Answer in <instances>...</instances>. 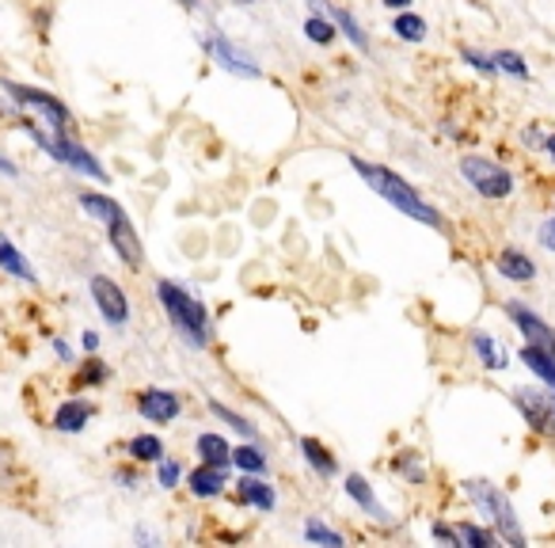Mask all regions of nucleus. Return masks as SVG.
Masks as SVG:
<instances>
[{"label": "nucleus", "mask_w": 555, "mask_h": 548, "mask_svg": "<svg viewBox=\"0 0 555 548\" xmlns=\"http://www.w3.org/2000/svg\"><path fill=\"white\" fill-rule=\"evenodd\" d=\"M232 464H236L240 472H255V476H262L267 472V464H270V457L259 449V442H240L236 449H232Z\"/></svg>", "instance_id": "5701e85b"}, {"label": "nucleus", "mask_w": 555, "mask_h": 548, "mask_svg": "<svg viewBox=\"0 0 555 548\" xmlns=\"http://www.w3.org/2000/svg\"><path fill=\"white\" fill-rule=\"evenodd\" d=\"M544 153L555 161V133H547V138H544Z\"/></svg>", "instance_id": "37998d69"}, {"label": "nucleus", "mask_w": 555, "mask_h": 548, "mask_svg": "<svg viewBox=\"0 0 555 548\" xmlns=\"http://www.w3.org/2000/svg\"><path fill=\"white\" fill-rule=\"evenodd\" d=\"M138 411H141V419L164 426V423H171V419H179L183 400H179V393H171V388H145V393H138Z\"/></svg>", "instance_id": "9b49d317"}, {"label": "nucleus", "mask_w": 555, "mask_h": 548, "mask_svg": "<svg viewBox=\"0 0 555 548\" xmlns=\"http://www.w3.org/2000/svg\"><path fill=\"white\" fill-rule=\"evenodd\" d=\"M301 457L312 464V472H317V476H324V480H332L335 472H339V461H335V454L320 438H301Z\"/></svg>", "instance_id": "a211bd4d"}, {"label": "nucleus", "mask_w": 555, "mask_h": 548, "mask_svg": "<svg viewBox=\"0 0 555 548\" xmlns=\"http://www.w3.org/2000/svg\"><path fill=\"white\" fill-rule=\"evenodd\" d=\"M0 270H9L12 279L27 282V286H39V275H35V267L27 263V255L20 252L4 232H0Z\"/></svg>", "instance_id": "2eb2a0df"}, {"label": "nucleus", "mask_w": 555, "mask_h": 548, "mask_svg": "<svg viewBox=\"0 0 555 548\" xmlns=\"http://www.w3.org/2000/svg\"><path fill=\"white\" fill-rule=\"evenodd\" d=\"M107 237H111V252H115L130 270H141V263H145V247H141V237H138V229H133V221H130L126 209L115 217V221H107Z\"/></svg>", "instance_id": "1a4fd4ad"}, {"label": "nucleus", "mask_w": 555, "mask_h": 548, "mask_svg": "<svg viewBox=\"0 0 555 548\" xmlns=\"http://www.w3.org/2000/svg\"><path fill=\"white\" fill-rule=\"evenodd\" d=\"M396 472H400V476H408L411 484H423V480H426V469L418 464L415 454H400V457H396Z\"/></svg>", "instance_id": "72a5a7b5"}, {"label": "nucleus", "mask_w": 555, "mask_h": 548, "mask_svg": "<svg viewBox=\"0 0 555 548\" xmlns=\"http://www.w3.org/2000/svg\"><path fill=\"white\" fill-rule=\"evenodd\" d=\"M434 540H441V545H453V548H461V533L456 530H449V525H434Z\"/></svg>", "instance_id": "e433bc0d"}, {"label": "nucleus", "mask_w": 555, "mask_h": 548, "mask_svg": "<svg viewBox=\"0 0 555 548\" xmlns=\"http://www.w3.org/2000/svg\"><path fill=\"white\" fill-rule=\"evenodd\" d=\"M347 495L358 502V507L365 510V514H373V518H380V522H388V510L377 502V495H373V484L365 476H358V472H350L347 476Z\"/></svg>", "instance_id": "6ab92c4d"}, {"label": "nucleus", "mask_w": 555, "mask_h": 548, "mask_svg": "<svg viewBox=\"0 0 555 548\" xmlns=\"http://www.w3.org/2000/svg\"><path fill=\"white\" fill-rule=\"evenodd\" d=\"M472 351H476L479 362H483L487 370H506V351H502L499 343H494L487 332H476V335H472Z\"/></svg>", "instance_id": "b1692460"}, {"label": "nucleus", "mask_w": 555, "mask_h": 548, "mask_svg": "<svg viewBox=\"0 0 555 548\" xmlns=\"http://www.w3.org/2000/svg\"><path fill=\"white\" fill-rule=\"evenodd\" d=\"M521 362L529 366V370L537 373L547 388H555V351H544V347H537V343H525Z\"/></svg>", "instance_id": "aec40b11"}, {"label": "nucleus", "mask_w": 555, "mask_h": 548, "mask_svg": "<svg viewBox=\"0 0 555 548\" xmlns=\"http://www.w3.org/2000/svg\"><path fill=\"white\" fill-rule=\"evenodd\" d=\"M456 533H461V545H472V548H491L494 545V533L479 530V525H472V522H461L456 525Z\"/></svg>", "instance_id": "473e14b6"}, {"label": "nucleus", "mask_w": 555, "mask_h": 548, "mask_svg": "<svg viewBox=\"0 0 555 548\" xmlns=\"http://www.w3.org/2000/svg\"><path fill=\"white\" fill-rule=\"evenodd\" d=\"M494 267H499V275L509 282H532V275H537V263H532L525 252H517V247H502Z\"/></svg>", "instance_id": "f3484780"}, {"label": "nucleus", "mask_w": 555, "mask_h": 548, "mask_svg": "<svg viewBox=\"0 0 555 548\" xmlns=\"http://www.w3.org/2000/svg\"><path fill=\"white\" fill-rule=\"evenodd\" d=\"M332 20H335V27H339L343 35H347L350 42H354L362 54H370V39H365V31L358 27V20H354V12H347V9H335L332 12Z\"/></svg>", "instance_id": "c85d7f7f"}, {"label": "nucleus", "mask_w": 555, "mask_h": 548, "mask_svg": "<svg viewBox=\"0 0 555 548\" xmlns=\"http://www.w3.org/2000/svg\"><path fill=\"white\" fill-rule=\"evenodd\" d=\"M236 4H251V0H236Z\"/></svg>", "instance_id": "a18cd8bd"}, {"label": "nucleus", "mask_w": 555, "mask_h": 548, "mask_svg": "<svg viewBox=\"0 0 555 548\" xmlns=\"http://www.w3.org/2000/svg\"><path fill=\"white\" fill-rule=\"evenodd\" d=\"M464 492H468V499L476 502L479 514H483L487 522H491L494 530H499L502 540H509L514 548L525 545V533H521V525H517L514 507H509V499L499 492V487L487 484V480H468V484H464Z\"/></svg>", "instance_id": "20e7f679"}, {"label": "nucleus", "mask_w": 555, "mask_h": 548, "mask_svg": "<svg viewBox=\"0 0 555 548\" xmlns=\"http://www.w3.org/2000/svg\"><path fill=\"white\" fill-rule=\"evenodd\" d=\"M24 130L31 133V138L39 141L42 149H47L50 161L65 164V168H73L77 176L95 179V183H107V171H103V164L95 161V156L88 153V149L80 145V141L73 138V133H42L39 126L31 123V118H24Z\"/></svg>", "instance_id": "7ed1b4c3"}, {"label": "nucleus", "mask_w": 555, "mask_h": 548, "mask_svg": "<svg viewBox=\"0 0 555 548\" xmlns=\"http://www.w3.org/2000/svg\"><path fill=\"white\" fill-rule=\"evenodd\" d=\"M392 31H396V39H403V42H423L426 39V20L415 16V12H400V16L392 20Z\"/></svg>", "instance_id": "cd10ccee"}, {"label": "nucleus", "mask_w": 555, "mask_h": 548, "mask_svg": "<svg viewBox=\"0 0 555 548\" xmlns=\"http://www.w3.org/2000/svg\"><path fill=\"white\" fill-rule=\"evenodd\" d=\"M156 302H160L164 317H168V324L176 328L186 347H194V351L209 347V340H214V335H209V313L198 297L186 294L179 282L160 279L156 282Z\"/></svg>", "instance_id": "f03ea898"}, {"label": "nucleus", "mask_w": 555, "mask_h": 548, "mask_svg": "<svg viewBox=\"0 0 555 548\" xmlns=\"http://www.w3.org/2000/svg\"><path fill=\"white\" fill-rule=\"evenodd\" d=\"M194 446H198V457L206 464H217V469H229L232 464V446L229 442L221 438V434H198V442H194Z\"/></svg>", "instance_id": "412c9836"}, {"label": "nucleus", "mask_w": 555, "mask_h": 548, "mask_svg": "<svg viewBox=\"0 0 555 548\" xmlns=\"http://www.w3.org/2000/svg\"><path fill=\"white\" fill-rule=\"evenodd\" d=\"M80 347H85L88 355H92V351H100V335H95V332H85V335H80Z\"/></svg>", "instance_id": "58836bf2"}, {"label": "nucleus", "mask_w": 555, "mask_h": 548, "mask_svg": "<svg viewBox=\"0 0 555 548\" xmlns=\"http://www.w3.org/2000/svg\"><path fill=\"white\" fill-rule=\"evenodd\" d=\"M506 313H509V320H514V324L521 328L525 343H537V347H544V351H555V332L544 324V320L537 317V313H529L521 302H509Z\"/></svg>", "instance_id": "f8f14e48"}, {"label": "nucleus", "mask_w": 555, "mask_h": 548, "mask_svg": "<svg viewBox=\"0 0 555 548\" xmlns=\"http://www.w3.org/2000/svg\"><path fill=\"white\" fill-rule=\"evenodd\" d=\"M202 47H206V54L214 58L224 73H232V77H247V80L262 77V69L251 62V54H244V50H240L229 35H221V31L206 35V39H202Z\"/></svg>", "instance_id": "6e6552de"}, {"label": "nucleus", "mask_w": 555, "mask_h": 548, "mask_svg": "<svg viewBox=\"0 0 555 548\" xmlns=\"http://www.w3.org/2000/svg\"><path fill=\"white\" fill-rule=\"evenodd\" d=\"M183 476H186V472H183V464H179L176 457H160V461H156V484H160L164 492H176Z\"/></svg>", "instance_id": "7c9ffc66"}, {"label": "nucleus", "mask_w": 555, "mask_h": 548, "mask_svg": "<svg viewBox=\"0 0 555 548\" xmlns=\"http://www.w3.org/2000/svg\"><path fill=\"white\" fill-rule=\"evenodd\" d=\"M80 209H85L88 217H95V221H115L118 214H122V206H118L115 199H107V194L100 191H80Z\"/></svg>", "instance_id": "4be33fe9"}, {"label": "nucleus", "mask_w": 555, "mask_h": 548, "mask_svg": "<svg viewBox=\"0 0 555 548\" xmlns=\"http://www.w3.org/2000/svg\"><path fill=\"white\" fill-rule=\"evenodd\" d=\"M92 416H95V408L88 400H65V404H57V411H54V431L77 434V431H85Z\"/></svg>", "instance_id": "dca6fc26"}, {"label": "nucleus", "mask_w": 555, "mask_h": 548, "mask_svg": "<svg viewBox=\"0 0 555 548\" xmlns=\"http://www.w3.org/2000/svg\"><path fill=\"white\" fill-rule=\"evenodd\" d=\"M54 351H57V358H62V362H73V351H69V343L54 340Z\"/></svg>", "instance_id": "ea45409f"}, {"label": "nucleus", "mask_w": 555, "mask_h": 548, "mask_svg": "<svg viewBox=\"0 0 555 548\" xmlns=\"http://www.w3.org/2000/svg\"><path fill=\"white\" fill-rule=\"evenodd\" d=\"M494 65H499V73H509V77L517 80H529V65H525L521 54H514V50H499V54H491Z\"/></svg>", "instance_id": "2f4dec72"}, {"label": "nucleus", "mask_w": 555, "mask_h": 548, "mask_svg": "<svg viewBox=\"0 0 555 548\" xmlns=\"http://www.w3.org/2000/svg\"><path fill=\"white\" fill-rule=\"evenodd\" d=\"M88 290H92L95 309H100V317L107 320L111 328L130 324V297H126V290L118 286L115 279H107V275H92V279H88Z\"/></svg>", "instance_id": "0eeeda50"}, {"label": "nucleus", "mask_w": 555, "mask_h": 548, "mask_svg": "<svg viewBox=\"0 0 555 548\" xmlns=\"http://www.w3.org/2000/svg\"><path fill=\"white\" fill-rule=\"evenodd\" d=\"M236 502L240 507H255V510H262V514H270V510L278 507V495H274V487L255 476V472H240Z\"/></svg>", "instance_id": "ddd939ff"}, {"label": "nucleus", "mask_w": 555, "mask_h": 548, "mask_svg": "<svg viewBox=\"0 0 555 548\" xmlns=\"http://www.w3.org/2000/svg\"><path fill=\"white\" fill-rule=\"evenodd\" d=\"M552 400H555V388H552Z\"/></svg>", "instance_id": "49530a36"}, {"label": "nucleus", "mask_w": 555, "mask_h": 548, "mask_svg": "<svg viewBox=\"0 0 555 548\" xmlns=\"http://www.w3.org/2000/svg\"><path fill=\"white\" fill-rule=\"evenodd\" d=\"M224 484H229V469H217V464L206 461L186 476V487H191L194 499H217L224 492Z\"/></svg>", "instance_id": "4468645a"}, {"label": "nucleus", "mask_w": 555, "mask_h": 548, "mask_svg": "<svg viewBox=\"0 0 555 548\" xmlns=\"http://www.w3.org/2000/svg\"><path fill=\"white\" fill-rule=\"evenodd\" d=\"M464 62L472 65V69H479V73H499V65H494V58H487V54H479V50H464Z\"/></svg>", "instance_id": "c9c22d12"}, {"label": "nucleus", "mask_w": 555, "mask_h": 548, "mask_svg": "<svg viewBox=\"0 0 555 548\" xmlns=\"http://www.w3.org/2000/svg\"><path fill=\"white\" fill-rule=\"evenodd\" d=\"M0 171H4V176H20V168H16V164H12L4 153H0Z\"/></svg>", "instance_id": "a19ab883"}, {"label": "nucleus", "mask_w": 555, "mask_h": 548, "mask_svg": "<svg viewBox=\"0 0 555 548\" xmlns=\"http://www.w3.org/2000/svg\"><path fill=\"white\" fill-rule=\"evenodd\" d=\"M209 411H214L217 419H221V423H229L232 431H240L244 434V438H251V442H259V431H255V423L251 419H244V416H236V411L232 408H224L221 400H209Z\"/></svg>", "instance_id": "c756f323"}, {"label": "nucleus", "mask_w": 555, "mask_h": 548, "mask_svg": "<svg viewBox=\"0 0 555 548\" xmlns=\"http://www.w3.org/2000/svg\"><path fill=\"white\" fill-rule=\"evenodd\" d=\"M179 4H183L186 12H194V9H198V0H179Z\"/></svg>", "instance_id": "c03bdc74"}, {"label": "nucleus", "mask_w": 555, "mask_h": 548, "mask_svg": "<svg viewBox=\"0 0 555 548\" xmlns=\"http://www.w3.org/2000/svg\"><path fill=\"white\" fill-rule=\"evenodd\" d=\"M347 161H350V168H354L358 176H362V183L370 187V191H377L385 202H392V209L408 214L411 221H423V225H430V229H441V214L403 176H396V171L385 168V164L362 161L358 153H350Z\"/></svg>", "instance_id": "f257e3e1"}, {"label": "nucleus", "mask_w": 555, "mask_h": 548, "mask_svg": "<svg viewBox=\"0 0 555 548\" xmlns=\"http://www.w3.org/2000/svg\"><path fill=\"white\" fill-rule=\"evenodd\" d=\"M517 411L525 416V423L540 434H555V400L547 393H537V388H517L514 393Z\"/></svg>", "instance_id": "9d476101"}, {"label": "nucleus", "mask_w": 555, "mask_h": 548, "mask_svg": "<svg viewBox=\"0 0 555 548\" xmlns=\"http://www.w3.org/2000/svg\"><path fill=\"white\" fill-rule=\"evenodd\" d=\"M126 449H130V457L141 464H156L164 457V442L156 438V434H138V438H130Z\"/></svg>", "instance_id": "a878e982"}, {"label": "nucleus", "mask_w": 555, "mask_h": 548, "mask_svg": "<svg viewBox=\"0 0 555 548\" xmlns=\"http://www.w3.org/2000/svg\"><path fill=\"white\" fill-rule=\"evenodd\" d=\"M540 240H544V247H552V252H555V217L544 225V229H540Z\"/></svg>", "instance_id": "4c0bfd02"}, {"label": "nucleus", "mask_w": 555, "mask_h": 548, "mask_svg": "<svg viewBox=\"0 0 555 548\" xmlns=\"http://www.w3.org/2000/svg\"><path fill=\"white\" fill-rule=\"evenodd\" d=\"M385 9H396V12H408L411 9V0H380Z\"/></svg>", "instance_id": "79ce46f5"}, {"label": "nucleus", "mask_w": 555, "mask_h": 548, "mask_svg": "<svg viewBox=\"0 0 555 548\" xmlns=\"http://www.w3.org/2000/svg\"><path fill=\"white\" fill-rule=\"evenodd\" d=\"M0 92L9 95V100L16 103V107L35 111V115L47 118L50 130H54V133H69V130H73V111L65 107V103L57 100L54 92H47V88L16 85V80H0Z\"/></svg>", "instance_id": "39448f33"}, {"label": "nucleus", "mask_w": 555, "mask_h": 548, "mask_svg": "<svg viewBox=\"0 0 555 548\" xmlns=\"http://www.w3.org/2000/svg\"><path fill=\"white\" fill-rule=\"evenodd\" d=\"M103 381H107V362L88 358V366L77 373V385H103Z\"/></svg>", "instance_id": "f704fd0d"}, {"label": "nucleus", "mask_w": 555, "mask_h": 548, "mask_svg": "<svg viewBox=\"0 0 555 548\" xmlns=\"http://www.w3.org/2000/svg\"><path fill=\"white\" fill-rule=\"evenodd\" d=\"M305 35H309V42H317V47H332V42L339 39V27H335L332 16L312 12V16L305 20Z\"/></svg>", "instance_id": "393cba45"}, {"label": "nucleus", "mask_w": 555, "mask_h": 548, "mask_svg": "<svg viewBox=\"0 0 555 548\" xmlns=\"http://www.w3.org/2000/svg\"><path fill=\"white\" fill-rule=\"evenodd\" d=\"M305 540H309V545H327V548L347 545V537H343L339 530H332V525H324L320 518H309V522H305Z\"/></svg>", "instance_id": "bb28decb"}, {"label": "nucleus", "mask_w": 555, "mask_h": 548, "mask_svg": "<svg viewBox=\"0 0 555 548\" xmlns=\"http://www.w3.org/2000/svg\"><path fill=\"white\" fill-rule=\"evenodd\" d=\"M461 176L472 183V191H479L483 199H506L514 191V176L502 164L487 161V156H464Z\"/></svg>", "instance_id": "423d86ee"}]
</instances>
